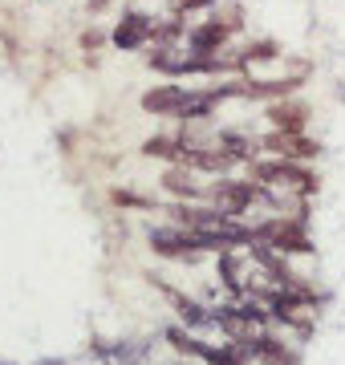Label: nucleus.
Masks as SVG:
<instances>
[{
    "mask_svg": "<svg viewBox=\"0 0 345 365\" xmlns=\"http://www.w3.org/2000/svg\"><path fill=\"white\" fill-rule=\"evenodd\" d=\"M252 244H268V248H277L280 256H309L313 252V240L305 232V220H264L252 227Z\"/></svg>",
    "mask_w": 345,
    "mask_h": 365,
    "instance_id": "nucleus-1",
    "label": "nucleus"
},
{
    "mask_svg": "<svg viewBox=\"0 0 345 365\" xmlns=\"http://www.w3.org/2000/svg\"><path fill=\"white\" fill-rule=\"evenodd\" d=\"M207 199H212V207H220L224 215H244V211L252 207V203H272V191H268L264 182H240V179H220L207 187Z\"/></svg>",
    "mask_w": 345,
    "mask_h": 365,
    "instance_id": "nucleus-2",
    "label": "nucleus"
},
{
    "mask_svg": "<svg viewBox=\"0 0 345 365\" xmlns=\"http://www.w3.org/2000/svg\"><path fill=\"white\" fill-rule=\"evenodd\" d=\"M256 182H268V187H297L301 195H313L317 191V179L309 175L305 167H297L289 158H277V163H252Z\"/></svg>",
    "mask_w": 345,
    "mask_h": 365,
    "instance_id": "nucleus-3",
    "label": "nucleus"
},
{
    "mask_svg": "<svg viewBox=\"0 0 345 365\" xmlns=\"http://www.w3.org/2000/svg\"><path fill=\"white\" fill-rule=\"evenodd\" d=\"M150 248L167 260H195L200 256V235L187 227H150Z\"/></svg>",
    "mask_w": 345,
    "mask_h": 365,
    "instance_id": "nucleus-4",
    "label": "nucleus"
},
{
    "mask_svg": "<svg viewBox=\"0 0 345 365\" xmlns=\"http://www.w3.org/2000/svg\"><path fill=\"white\" fill-rule=\"evenodd\" d=\"M264 143V150H272L277 158H289V163H301V158H313L321 150L313 138H305V134H289V130H272L268 138H260Z\"/></svg>",
    "mask_w": 345,
    "mask_h": 365,
    "instance_id": "nucleus-5",
    "label": "nucleus"
},
{
    "mask_svg": "<svg viewBox=\"0 0 345 365\" xmlns=\"http://www.w3.org/2000/svg\"><path fill=\"white\" fill-rule=\"evenodd\" d=\"M187 102H191V90L183 86H155L150 93H143V110L150 114H183Z\"/></svg>",
    "mask_w": 345,
    "mask_h": 365,
    "instance_id": "nucleus-6",
    "label": "nucleus"
},
{
    "mask_svg": "<svg viewBox=\"0 0 345 365\" xmlns=\"http://www.w3.org/2000/svg\"><path fill=\"white\" fill-rule=\"evenodd\" d=\"M150 29H155V21L143 13H122L118 29H114V45L118 49H138V45H146L150 41Z\"/></svg>",
    "mask_w": 345,
    "mask_h": 365,
    "instance_id": "nucleus-7",
    "label": "nucleus"
},
{
    "mask_svg": "<svg viewBox=\"0 0 345 365\" xmlns=\"http://www.w3.org/2000/svg\"><path fill=\"white\" fill-rule=\"evenodd\" d=\"M227 33H232V25H220V21H207V25L191 29L187 33V45H191V53H203V57H215L220 53V45L227 41Z\"/></svg>",
    "mask_w": 345,
    "mask_h": 365,
    "instance_id": "nucleus-8",
    "label": "nucleus"
},
{
    "mask_svg": "<svg viewBox=\"0 0 345 365\" xmlns=\"http://www.w3.org/2000/svg\"><path fill=\"white\" fill-rule=\"evenodd\" d=\"M305 118H309V106H301V102H272L268 106V122H272L277 130L301 134L305 130Z\"/></svg>",
    "mask_w": 345,
    "mask_h": 365,
    "instance_id": "nucleus-9",
    "label": "nucleus"
},
{
    "mask_svg": "<svg viewBox=\"0 0 345 365\" xmlns=\"http://www.w3.org/2000/svg\"><path fill=\"white\" fill-rule=\"evenodd\" d=\"M240 158L227 150L224 143H215V146H195V163L191 167L195 170H207V175H224V170H232Z\"/></svg>",
    "mask_w": 345,
    "mask_h": 365,
    "instance_id": "nucleus-10",
    "label": "nucleus"
},
{
    "mask_svg": "<svg viewBox=\"0 0 345 365\" xmlns=\"http://www.w3.org/2000/svg\"><path fill=\"white\" fill-rule=\"evenodd\" d=\"M163 187H167L175 199H207V187H200V182L191 179L187 167H171L163 175Z\"/></svg>",
    "mask_w": 345,
    "mask_h": 365,
    "instance_id": "nucleus-11",
    "label": "nucleus"
},
{
    "mask_svg": "<svg viewBox=\"0 0 345 365\" xmlns=\"http://www.w3.org/2000/svg\"><path fill=\"white\" fill-rule=\"evenodd\" d=\"M252 357H256V361H268V365H297V357H292V353L284 349V341L268 337V333H256V341H252Z\"/></svg>",
    "mask_w": 345,
    "mask_h": 365,
    "instance_id": "nucleus-12",
    "label": "nucleus"
},
{
    "mask_svg": "<svg viewBox=\"0 0 345 365\" xmlns=\"http://www.w3.org/2000/svg\"><path fill=\"white\" fill-rule=\"evenodd\" d=\"M301 81L289 78V81H236L240 98H289Z\"/></svg>",
    "mask_w": 345,
    "mask_h": 365,
    "instance_id": "nucleus-13",
    "label": "nucleus"
},
{
    "mask_svg": "<svg viewBox=\"0 0 345 365\" xmlns=\"http://www.w3.org/2000/svg\"><path fill=\"white\" fill-rule=\"evenodd\" d=\"M175 304H179V317H183L191 329H195V325H207V321H212V317H207V309H203V304H195V300L175 297Z\"/></svg>",
    "mask_w": 345,
    "mask_h": 365,
    "instance_id": "nucleus-14",
    "label": "nucleus"
},
{
    "mask_svg": "<svg viewBox=\"0 0 345 365\" xmlns=\"http://www.w3.org/2000/svg\"><path fill=\"white\" fill-rule=\"evenodd\" d=\"M179 37H183V21H167V25L150 29V41H155V45H163V49H171Z\"/></svg>",
    "mask_w": 345,
    "mask_h": 365,
    "instance_id": "nucleus-15",
    "label": "nucleus"
},
{
    "mask_svg": "<svg viewBox=\"0 0 345 365\" xmlns=\"http://www.w3.org/2000/svg\"><path fill=\"white\" fill-rule=\"evenodd\" d=\"M277 57V45L272 41H256V45H248V49L240 53V66H248V61H272Z\"/></svg>",
    "mask_w": 345,
    "mask_h": 365,
    "instance_id": "nucleus-16",
    "label": "nucleus"
},
{
    "mask_svg": "<svg viewBox=\"0 0 345 365\" xmlns=\"http://www.w3.org/2000/svg\"><path fill=\"white\" fill-rule=\"evenodd\" d=\"M167 341H171L179 353H187V357H195V349H200V337H191L187 329H167Z\"/></svg>",
    "mask_w": 345,
    "mask_h": 365,
    "instance_id": "nucleus-17",
    "label": "nucleus"
},
{
    "mask_svg": "<svg viewBox=\"0 0 345 365\" xmlns=\"http://www.w3.org/2000/svg\"><path fill=\"white\" fill-rule=\"evenodd\" d=\"M114 203H122V207H150L143 195H134V191H114Z\"/></svg>",
    "mask_w": 345,
    "mask_h": 365,
    "instance_id": "nucleus-18",
    "label": "nucleus"
},
{
    "mask_svg": "<svg viewBox=\"0 0 345 365\" xmlns=\"http://www.w3.org/2000/svg\"><path fill=\"white\" fill-rule=\"evenodd\" d=\"M81 45H86V49H98V45H102V33H98V29L81 33Z\"/></svg>",
    "mask_w": 345,
    "mask_h": 365,
    "instance_id": "nucleus-19",
    "label": "nucleus"
},
{
    "mask_svg": "<svg viewBox=\"0 0 345 365\" xmlns=\"http://www.w3.org/2000/svg\"><path fill=\"white\" fill-rule=\"evenodd\" d=\"M207 4H212V0H175L179 13H187V9H207Z\"/></svg>",
    "mask_w": 345,
    "mask_h": 365,
    "instance_id": "nucleus-20",
    "label": "nucleus"
}]
</instances>
